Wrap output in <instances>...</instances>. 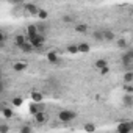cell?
Here are the masks:
<instances>
[{"instance_id": "d6986e66", "label": "cell", "mask_w": 133, "mask_h": 133, "mask_svg": "<svg viewBox=\"0 0 133 133\" xmlns=\"http://www.w3.org/2000/svg\"><path fill=\"white\" fill-rule=\"evenodd\" d=\"M66 50H68V53H72V55L80 53V52H78V44H71V45L66 47Z\"/></svg>"}, {"instance_id": "8992f818", "label": "cell", "mask_w": 133, "mask_h": 133, "mask_svg": "<svg viewBox=\"0 0 133 133\" xmlns=\"http://www.w3.org/2000/svg\"><path fill=\"white\" fill-rule=\"evenodd\" d=\"M14 42H16V45L21 49L22 45H25V44L28 42V36H27V35H21V33H19V35H16V36H14Z\"/></svg>"}, {"instance_id": "603a6c76", "label": "cell", "mask_w": 133, "mask_h": 133, "mask_svg": "<svg viewBox=\"0 0 133 133\" xmlns=\"http://www.w3.org/2000/svg\"><path fill=\"white\" fill-rule=\"evenodd\" d=\"M28 110H30V113L33 114V116H36L38 113H39V107H38V103H30V107H28Z\"/></svg>"}, {"instance_id": "7c38bea8", "label": "cell", "mask_w": 133, "mask_h": 133, "mask_svg": "<svg viewBox=\"0 0 133 133\" xmlns=\"http://www.w3.org/2000/svg\"><path fill=\"white\" fill-rule=\"evenodd\" d=\"M116 44H117V47L119 49H122L124 52L128 49V44H127V41H125V38H119L117 41H116Z\"/></svg>"}, {"instance_id": "5b68a950", "label": "cell", "mask_w": 133, "mask_h": 133, "mask_svg": "<svg viewBox=\"0 0 133 133\" xmlns=\"http://www.w3.org/2000/svg\"><path fill=\"white\" fill-rule=\"evenodd\" d=\"M117 133H130V131H133L131 130V122H121V124H117Z\"/></svg>"}, {"instance_id": "83f0119b", "label": "cell", "mask_w": 133, "mask_h": 133, "mask_svg": "<svg viewBox=\"0 0 133 133\" xmlns=\"http://www.w3.org/2000/svg\"><path fill=\"white\" fill-rule=\"evenodd\" d=\"M63 22H66V24L75 22V17H74V16H69V14H66V16H63Z\"/></svg>"}, {"instance_id": "d6a6232c", "label": "cell", "mask_w": 133, "mask_h": 133, "mask_svg": "<svg viewBox=\"0 0 133 133\" xmlns=\"http://www.w3.org/2000/svg\"><path fill=\"white\" fill-rule=\"evenodd\" d=\"M131 130H133V121H131Z\"/></svg>"}, {"instance_id": "7402d4cb", "label": "cell", "mask_w": 133, "mask_h": 133, "mask_svg": "<svg viewBox=\"0 0 133 133\" xmlns=\"http://www.w3.org/2000/svg\"><path fill=\"white\" fill-rule=\"evenodd\" d=\"M21 50H22L24 53H31V52L35 50V47H33V45L30 44V41H28V42H27L25 45H22V47H21Z\"/></svg>"}, {"instance_id": "f546056e", "label": "cell", "mask_w": 133, "mask_h": 133, "mask_svg": "<svg viewBox=\"0 0 133 133\" xmlns=\"http://www.w3.org/2000/svg\"><path fill=\"white\" fill-rule=\"evenodd\" d=\"M124 91H125V94H133V86L131 85H124Z\"/></svg>"}, {"instance_id": "836d02e7", "label": "cell", "mask_w": 133, "mask_h": 133, "mask_svg": "<svg viewBox=\"0 0 133 133\" xmlns=\"http://www.w3.org/2000/svg\"><path fill=\"white\" fill-rule=\"evenodd\" d=\"M131 14H133V11H131Z\"/></svg>"}, {"instance_id": "4dcf8cb0", "label": "cell", "mask_w": 133, "mask_h": 133, "mask_svg": "<svg viewBox=\"0 0 133 133\" xmlns=\"http://www.w3.org/2000/svg\"><path fill=\"white\" fill-rule=\"evenodd\" d=\"M8 130H10V127H8V124H2L0 125V133H8Z\"/></svg>"}, {"instance_id": "4fadbf2b", "label": "cell", "mask_w": 133, "mask_h": 133, "mask_svg": "<svg viewBox=\"0 0 133 133\" xmlns=\"http://www.w3.org/2000/svg\"><path fill=\"white\" fill-rule=\"evenodd\" d=\"M31 100H33L35 103H41V102H42V94L38 92V91H33V92H31Z\"/></svg>"}, {"instance_id": "ffe728a7", "label": "cell", "mask_w": 133, "mask_h": 133, "mask_svg": "<svg viewBox=\"0 0 133 133\" xmlns=\"http://www.w3.org/2000/svg\"><path fill=\"white\" fill-rule=\"evenodd\" d=\"M75 31H78V33H88V25L86 24H77L75 25Z\"/></svg>"}, {"instance_id": "ba28073f", "label": "cell", "mask_w": 133, "mask_h": 133, "mask_svg": "<svg viewBox=\"0 0 133 133\" xmlns=\"http://www.w3.org/2000/svg\"><path fill=\"white\" fill-rule=\"evenodd\" d=\"M47 59H49V63H52V64H58V63H59V56H58V53H56L55 50H52V52L47 53Z\"/></svg>"}, {"instance_id": "30bf717a", "label": "cell", "mask_w": 133, "mask_h": 133, "mask_svg": "<svg viewBox=\"0 0 133 133\" xmlns=\"http://www.w3.org/2000/svg\"><path fill=\"white\" fill-rule=\"evenodd\" d=\"M114 39H116L114 31H111V30H103V41L111 42V41H114Z\"/></svg>"}, {"instance_id": "2e32d148", "label": "cell", "mask_w": 133, "mask_h": 133, "mask_svg": "<svg viewBox=\"0 0 133 133\" xmlns=\"http://www.w3.org/2000/svg\"><path fill=\"white\" fill-rule=\"evenodd\" d=\"M96 68L100 71V69H103V68H108V61L107 59H103V58H100V59H97L96 61Z\"/></svg>"}, {"instance_id": "3957f363", "label": "cell", "mask_w": 133, "mask_h": 133, "mask_svg": "<svg viewBox=\"0 0 133 133\" xmlns=\"http://www.w3.org/2000/svg\"><path fill=\"white\" fill-rule=\"evenodd\" d=\"M28 41H30V44L35 47V50H39V49L45 44V36L38 35V36H35V38H31V39H28Z\"/></svg>"}, {"instance_id": "d4e9b609", "label": "cell", "mask_w": 133, "mask_h": 133, "mask_svg": "<svg viewBox=\"0 0 133 133\" xmlns=\"http://www.w3.org/2000/svg\"><path fill=\"white\" fill-rule=\"evenodd\" d=\"M38 17L41 19V21H45V19H49V13L45 11V10H39V13H38Z\"/></svg>"}, {"instance_id": "44dd1931", "label": "cell", "mask_w": 133, "mask_h": 133, "mask_svg": "<svg viewBox=\"0 0 133 133\" xmlns=\"http://www.w3.org/2000/svg\"><path fill=\"white\" fill-rule=\"evenodd\" d=\"M92 38L96 41H103V30H96L92 31Z\"/></svg>"}, {"instance_id": "52a82bcc", "label": "cell", "mask_w": 133, "mask_h": 133, "mask_svg": "<svg viewBox=\"0 0 133 133\" xmlns=\"http://www.w3.org/2000/svg\"><path fill=\"white\" fill-rule=\"evenodd\" d=\"M24 10L27 11V13H30V14H35V16H38V13H39V6L38 5H35V3H25L24 5Z\"/></svg>"}, {"instance_id": "277c9868", "label": "cell", "mask_w": 133, "mask_h": 133, "mask_svg": "<svg viewBox=\"0 0 133 133\" xmlns=\"http://www.w3.org/2000/svg\"><path fill=\"white\" fill-rule=\"evenodd\" d=\"M25 35L28 36V39L38 36V35H39V31H38V25H36V24H30V25L27 27V30H25Z\"/></svg>"}, {"instance_id": "6da1fadb", "label": "cell", "mask_w": 133, "mask_h": 133, "mask_svg": "<svg viewBox=\"0 0 133 133\" xmlns=\"http://www.w3.org/2000/svg\"><path fill=\"white\" fill-rule=\"evenodd\" d=\"M75 117H77V113L72 111V110H61V111L58 113V119H59L61 122H71V121H74Z\"/></svg>"}, {"instance_id": "1f68e13d", "label": "cell", "mask_w": 133, "mask_h": 133, "mask_svg": "<svg viewBox=\"0 0 133 133\" xmlns=\"http://www.w3.org/2000/svg\"><path fill=\"white\" fill-rule=\"evenodd\" d=\"M110 72V68H103V69H100V75H107Z\"/></svg>"}, {"instance_id": "f1b7e54d", "label": "cell", "mask_w": 133, "mask_h": 133, "mask_svg": "<svg viewBox=\"0 0 133 133\" xmlns=\"http://www.w3.org/2000/svg\"><path fill=\"white\" fill-rule=\"evenodd\" d=\"M11 102H13V105H14V107H21V105H22V102H24V99H22V97H13V100H11Z\"/></svg>"}, {"instance_id": "9a60e30c", "label": "cell", "mask_w": 133, "mask_h": 133, "mask_svg": "<svg viewBox=\"0 0 133 133\" xmlns=\"http://www.w3.org/2000/svg\"><path fill=\"white\" fill-rule=\"evenodd\" d=\"M131 82H133V72L131 71H125V74H124V83L130 85Z\"/></svg>"}, {"instance_id": "9c48e42d", "label": "cell", "mask_w": 133, "mask_h": 133, "mask_svg": "<svg viewBox=\"0 0 133 133\" xmlns=\"http://www.w3.org/2000/svg\"><path fill=\"white\" fill-rule=\"evenodd\" d=\"M25 69H27V63H24V61H17V63L13 64V71L14 72H24Z\"/></svg>"}, {"instance_id": "e0dca14e", "label": "cell", "mask_w": 133, "mask_h": 133, "mask_svg": "<svg viewBox=\"0 0 133 133\" xmlns=\"http://www.w3.org/2000/svg\"><path fill=\"white\" fill-rule=\"evenodd\" d=\"M89 49H91V45H89L88 42H82V44H78V52H80V53H88Z\"/></svg>"}, {"instance_id": "ac0fdd59", "label": "cell", "mask_w": 133, "mask_h": 133, "mask_svg": "<svg viewBox=\"0 0 133 133\" xmlns=\"http://www.w3.org/2000/svg\"><path fill=\"white\" fill-rule=\"evenodd\" d=\"M2 116L5 117V119H11L13 117V108H2Z\"/></svg>"}, {"instance_id": "7a4b0ae2", "label": "cell", "mask_w": 133, "mask_h": 133, "mask_svg": "<svg viewBox=\"0 0 133 133\" xmlns=\"http://www.w3.org/2000/svg\"><path fill=\"white\" fill-rule=\"evenodd\" d=\"M121 63H122V66H124V69L130 68L131 63H133V49H127V50L122 53V56H121Z\"/></svg>"}, {"instance_id": "4316f807", "label": "cell", "mask_w": 133, "mask_h": 133, "mask_svg": "<svg viewBox=\"0 0 133 133\" xmlns=\"http://www.w3.org/2000/svg\"><path fill=\"white\" fill-rule=\"evenodd\" d=\"M19 133H33V128L30 125H22L21 130H19Z\"/></svg>"}, {"instance_id": "cb8c5ba5", "label": "cell", "mask_w": 133, "mask_h": 133, "mask_svg": "<svg viewBox=\"0 0 133 133\" xmlns=\"http://www.w3.org/2000/svg\"><path fill=\"white\" fill-rule=\"evenodd\" d=\"M36 25H38V31H39V35L45 36V33H47V27H45V24L41 22V24H36Z\"/></svg>"}, {"instance_id": "484cf974", "label": "cell", "mask_w": 133, "mask_h": 133, "mask_svg": "<svg viewBox=\"0 0 133 133\" xmlns=\"http://www.w3.org/2000/svg\"><path fill=\"white\" fill-rule=\"evenodd\" d=\"M83 128H85L86 133H94V131H96V125H94V124H85Z\"/></svg>"}, {"instance_id": "8fae6325", "label": "cell", "mask_w": 133, "mask_h": 133, "mask_svg": "<svg viewBox=\"0 0 133 133\" xmlns=\"http://www.w3.org/2000/svg\"><path fill=\"white\" fill-rule=\"evenodd\" d=\"M122 103H124L125 107H133V94H124Z\"/></svg>"}, {"instance_id": "5bb4252c", "label": "cell", "mask_w": 133, "mask_h": 133, "mask_svg": "<svg viewBox=\"0 0 133 133\" xmlns=\"http://www.w3.org/2000/svg\"><path fill=\"white\" fill-rule=\"evenodd\" d=\"M35 121L38 122V124H44L45 121H47V114L42 111V113H38L36 116H35Z\"/></svg>"}]
</instances>
